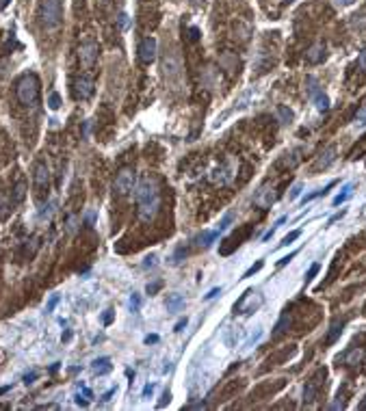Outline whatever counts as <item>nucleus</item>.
Wrapping results in <instances>:
<instances>
[{
	"instance_id": "14",
	"label": "nucleus",
	"mask_w": 366,
	"mask_h": 411,
	"mask_svg": "<svg viewBox=\"0 0 366 411\" xmlns=\"http://www.w3.org/2000/svg\"><path fill=\"white\" fill-rule=\"evenodd\" d=\"M91 370H93L95 375H107V373H111V370H113V364H111L109 357H98V359L91 361Z\"/></svg>"
},
{
	"instance_id": "31",
	"label": "nucleus",
	"mask_w": 366,
	"mask_h": 411,
	"mask_svg": "<svg viewBox=\"0 0 366 411\" xmlns=\"http://www.w3.org/2000/svg\"><path fill=\"white\" fill-rule=\"evenodd\" d=\"M262 266H265V262H262V260H258V262L254 264V266H249V269H247V271L243 273V279H247V277H252V275H254V273H258V271H260V269H262Z\"/></svg>"
},
{
	"instance_id": "1",
	"label": "nucleus",
	"mask_w": 366,
	"mask_h": 411,
	"mask_svg": "<svg viewBox=\"0 0 366 411\" xmlns=\"http://www.w3.org/2000/svg\"><path fill=\"white\" fill-rule=\"evenodd\" d=\"M134 197H137V208H139L141 221H152V219L158 214L160 195H158L156 184H154L152 180H143L139 187H137V193H134Z\"/></svg>"
},
{
	"instance_id": "3",
	"label": "nucleus",
	"mask_w": 366,
	"mask_h": 411,
	"mask_svg": "<svg viewBox=\"0 0 366 411\" xmlns=\"http://www.w3.org/2000/svg\"><path fill=\"white\" fill-rule=\"evenodd\" d=\"M63 19L61 0H44L42 3V24L46 28H56Z\"/></svg>"
},
{
	"instance_id": "45",
	"label": "nucleus",
	"mask_w": 366,
	"mask_h": 411,
	"mask_svg": "<svg viewBox=\"0 0 366 411\" xmlns=\"http://www.w3.org/2000/svg\"><path fill=\"white\" fill-rule=\"evenodd\" d=\"M119 26L124 28V31H126V28L130 26V19H128V15H126V13H119Z\"/></svg>"
},
{
	"instance_id": "4",
	"label": "nucleus",
	"mask_w": 366,
	"mask_h": 411,
	"mask_svg": "<svg viewBox=\"0 0 366 411\" xmlns=\"http://www.w3.org/2000/svg\"><path fill=\"white\" fill-rule=\"evenodd\" d=\"M262 301H265V299H262V295H260V292L247 290L245 295L236 301L234 312H236V314H252V312H256L260 305H262Z\"/></svg>"
},
{
	"instance_id": "29",
	"label": "nucleus",
	"mask_w": 366,
	"mask_h": 411,
	"mask_svg": "<svg viewBox=\"0 0 366 411\" xmlns=\"http://www.w3.org/2000/svg\"><path fill=\"white\" fill-rule=\"evenodd\" d=\"M319 271H321V264H319V262H314L312 266H310V271L306 273V283H310V281L316 277V273H319Z\"/></svg>"
},
{
	"instance_id": "25",
	"label": "nucleus",
	"mask_w": 366,
	"mask_h": 411,
	"mask_svg": "<svg viewBox=\"0 0 366 411\" xmlns=\"http://www.w3.org/2000/svg\"><path fill=\"white\" fill-rule=\"evenodd\" d=\"M262 334H265V331L258 327V329H256V334H252V336H249V338L245 340V348H254V346L258 344V342L262 340Z\"/></svg>"
},
{
	"instance_id": "8",
	"label": "nucleus",
	"mask_w": 366,
	"mask_h": 411,
	"mask_svg": "<svg viewBox=\"0 0 366 411\" xmlns=\"http://www.w3.org/2000/svg\"><path fill=\"white\" fill-rule=\"evenodd\" d=\"M98 54H100V46L98 44H93V42H89V44H85V46H80V52H78V56H80V63L83 65H93L95 61H98Z\"/></svg>"
},
{
	"instance_id": "20",
	"label": "nucleus",
	"mask_w": 366,
	"mask_h": 411,
	"mask_svg": "<svg viewBox=\"0 0 366 411\" xmlns=\"http://www.w3.org/2000/svg\"><path fill=\"white\" fill-rule=\"evenodd\" d=\"M342 329H344V322H338V320H336L334 325L330 327V334H327V338H325V344H334V342L340 338Z\"/></svg>"
},
{
	"instance_id": "33",
	"label": "nucleus",
	"mask_w": 366,
	"mask_h": 411,
	"mask_svg": "<svg viewBox=\"0 0 366 411\" xmlns=\"http://www.w3.org/2000/svg\"><path fill=\"white\" fill-rule=\"evenodd\" d=\"M59 301H61L59 295H52V297H50V301H48V305H46V312H48V314H50V312H54V307H56V303H59Z\"/></svg>"
},
{
	"instance_id": "26",
	"label": "nucleus",
	"mask_w": 366,
	"mask_h": 411,
	"mask_svg": "<svg viewBox=\"0 0 366 411\" xmlns=\"http://www.w3.org/2000/svg\"><path fill=\"white\" fill-rule=\"evenodd\" d=\"M48 106H50L52 111H56V109H59V106H61V95L56 93V91H52L50 95H48Z\"/></svg>"
},
{
	"instance_id": "16",
	"label": "nucleus",
	"mask_w": 366,
	"mask_h": 411,
	"mask_svg": "<svg viewBox=\"0 0 366 411\" xmlns=\"http://www.w3.org/2000/svg\"><path fill=\"white\" fill-rule=\"evenodd\" d=\"M219 238V230H210V232H201L199 234V247H204V249H210L215 244V240Z\"/></svg>"
},
{
	"instance_id": "55",
	"label": "nucleus",
	"mask_w": 366,
	"mask_h": 411,
	"mask_svg": "<svg viewBox=\"0 0 366 411\" xmlns=\"http://www.w3.org/2000/svg\"><path fill=\"white\" fill-rule=\"evenodd\" d=\"M87 221H89V225L95 221V212H89V214H87Z\"/></svg>"
},
{
	"instance_id": "44",
	"label": "nucleus",
	"mask_w": 366,
	"mask_h": 411,
	"mask_svg": "<svg viewBox=\"0 0 366 411\" xmlns=\"http://www.w3.org/2000/svg\"><path fill=\"white\" fill-rule=\"evenodd\" d=\"M154 389H156V383H148L146 387H143V398H152Z\"/></svg>"
},
{
	"instance_id": "13",
	"label": "nucleus",
	"mask_w": 366,
	"mask_h": 411,
	"mask_svg": "<svg viewBox=\"0 0 366 411\" xmlns=\"http://www.w3.org/2000/svg\"><path fill=\"white\" fill-rule=\"evenodd\" d=\"M306 58H308V63H312V65L323 63V58H325V46H323V44H314L310 50L306 52Z\"/></svg>"
},
{
	"instance_id": "42",
	"label": "nucleus",
	"mask_w": 366,
	"mask_h": 411,
	"mask_svg": "<svg viewBox=\"0 0 366 411\" xmlns=\"http://www.w3.org/2000/svg\"><path fill=\"white\" fill-rule=\"evenodd\" d=\"M221 292H223V288H213V290H210V292H206V295H204V301H210V299H217V297L221 295Z\"/></svg>"
},
{
	"instance_id": "5",
	"label": "nucleus",
	"mask_w": 366,
	"mask_h": 411,
	"mask_svg": "<svg viewBox=\"0 0 366 411\" xmlns=\"http://www.w3.org/2000/svg\"><path fill=\"white\" fill-rule=\"evenodd\" d=\"M137 189V173L132 169H121L117 173V178H115V191L119 195H128Z\"/></svg>"
},
{
	"instance_id": "15",
	"label": "nucleus",
	"mask_w": 366,
	"mask_h": 411,
	"mask_svg": "<svg viewBox=\"0 0 366 411\" xmlns=\"http://www.w3.org/2000/svg\"><path fill=\"white\" fill-rule=\"evenodd\" d=\"M334 160H336V148H334V145H330V148L321 154V158L316 160V167H319V169H327Z\"/></svg>"
},
{
	"instance_id": "10",
	"label": "nucleus",
	"mask_w": 366,
	"mask_h": 411,
	"mask_svg": "<svg viewBox=\"0 0 366 411\" xmlns=\"http://www.w3.org/2000/svg\"><path fill=\"white\" fill-rule=\"evenodd\" d=\"M273 199H275V193H273L271 187H262V189L256 193V197H254L256 206H260V208H269V206L273 203Z\"/></svg>"
},
{
	"instance_id": "30",
	"label": "nucleus",
	"mask_w": 366,
	"mask_h": 411,
	"mask_svg": "<svg viewBox=\"0 0 366 411\" xmlns=\"http://www.w3.org/2000/svg\"><path fill=\"white\" fill-rule=\"evenodd\" d=\"M353 126H355V128H366V109H362L358 115H355Z\"/></svg>"
},
{
	"instance_id": "11",
	"label": "nucleus",
	"mask_w": 366,
	"mask_h": 411,
	"mask_svg": "<svg viewBox=\"0 0 366 411\" xmlns=\"http://www.w3.org/2000/svg\"><path fill=\"white\" fill-rule=\"evenodd\" d=\"M362 359H364V351L362 348H349L347 353H342L338 357V361H344L347 366H358Z\"/></svg>"
},
{
	"instance_id": "34",
	"label": "nucleus",
	"mask_w": 366,
	"mask_h": 411,
	"mask_svg": "<svg viewBox=\"0 0 366 411\" xmlns=\"http://www.w3.org/2000/svg\"><path fill=\"white\" fill-rule=\"evenodd\" d=\"M156 253H152V256H148L146 260H143V269H154V266H156Z\"/></svg>"
},
{
	"instance_id": "49",
	"label": "nucleus",
	"mask_w": 366,
	"mask_h": 411,
	"mask_svg": "<svg viewBox=\"0 0 366 411\" xmlns=\"http://www.w3.org/2000/svg\"><path fill=\"white\" fill-rule=\"evenodd\" d=\"M160 338L156 336V334H150V336H146V344H156Z\"/></svg>"
},
{
	"instance_id": "2",
	"label": "nucleus",
	"mask_w": 366,
	"mask_h": 411,
	"mask_svg": "<svg viewBox=\"0 0 366 411\" xmlns=\"http://www.w3.org/2000/svg\"><path fill=\"white\" fill-rule=\"evenodd\" d=\"M15 95L24 106H35L39 100V80L35 74H24L15 85Z\"/></svg>"
},
{
	"instance_id": "57",
	"label": "nucleus",
	"mask_w": 366,
	"mask_h": 411,
	"mask_svg": "<svg viewBox=\"0 0 366 411\" xmlns=\"http://www.w3.org/2000/svg\"><path fill=\"white\" fill-rule=\"evenodd\" d=\"M358 409H362V411H366V396H364V400H362V403L358 405Z\"/></svg>"
},
{
	"instance_id": "39",
	"label": "nucleus",
	"mask_w": 366,
	"mask_h": 411,
	"mask_svg": "<svg viewBox=\"0 0 366 411\" xmlns=\"http://www.w3.org/2000/svg\"><path fill=\"white\" fill-rule=\"evenodd\" d=\"M301 191H303V187H301V184H295V187L291 189V197H288V199H291V201H295V199L301 195Z\"/></svg>"
},
{
	"instance_id": "52",
	"label": "nucleus",
	"mask_w": 366,
	"mask_h": 411,
	"mask_svg": "<svg viewBox=\"0 0 366 411\" xmlns=\"http://www.w3.org/2000/svg\"><path fill=\"white\" fill-rule=\"evenodd\" d=\"M206 403H193V405H187V409H204Z\"/></svg>"
},
{
	"instance_id": "23",
	"label": "nucleus",
	"mask_w": 366,
	"mask_h": 411,
	"mask_svg": "<svg viewBox=\"0 0 366 411\" xmlns=\"http://www.w3.org/2000/svg\"><path fill=\"white\" fill-rule=\"evenodd\" d=\"M351 195H353V187H351V184H344V187H342V191H340L338 195H336L332 203H334V206H340V203H344L347 199H349Z\"/></svg>"
},
{
	"instance_id": "43",
	"label": "nucleus",
	"mask_w": 366,
	"mask_h": 411,
	"mask_svg": "<svg viewBox=\"0 0 366 411\" xmlns=\"http://www.w3.org/2000/svg\"><path fill=\"white\" fill-rule=\"evenodd\" d=\"M37 377H39V375H37L35 370H33V373H26V375H24V383H26V385H33L35 381H37Z\"/></svg>"
},
{
	"instance_id": "37",
	"label": "nucleus",
	"mask_w": 366,
	"mask_h": 411,
	"mask_svg": "<svg viewBox=\"0 0 366 411\" xmlns=\"http://www.w3.org/2000/svg\"><path fill=\"white\" fill-rule=\"evenodd\" d=\"M295 256H297V251H291V253H288V256L280 258V262H277V269H282V266H286V264H288V262H291V260H293Z\"/></svg>"
},
{
	"instance_id": "12",
	"label": "nucleus",
	"mask_w": 366,
	"mask_h": 411,
	"mask_svg": "<svg viewBox=\"0 0 366 411\" xmlns=\"http://www.w3.org/2000/svg\"><path fill=\"white\" fill-rule=\"evenodd\" d=\"M165 307H167L169 314H178V312H182V307H185V297L178 295V292H173V295L167 297Z\"/></svg>"
},
{
	"instance_id": "51",
	"label": "nucleus",
	"mask_w": 366,
	"mask_h": 411,
	"mask_svg": "<svg viewBox=\"0 0 366 411\" xmlns=\"http://www.w3.org/2000/svg\"><path fill=\"white\" fill-rule=\"evenodd\" d=\"M113 394H115V387H113V389H109V392L102 396V403H107V400H111V396H113Z\"/></svg>"
},
{
	"instance_id": "35",
	"label": "nucleus",
	"mask_w": 366,
	"mask_h": 411,
	"mask_svg": "<svg viewBox=\"0 0 366 411\" xmlns=\"http://www.w3.org/2000/svg\"><path fill=\"white\" fill-rule=\"evenodd\" d=\"M336 398H338V400H334V403L330 405V409H344V407H347V403H344V394H338Z\"/></svg>"
},
{
	"instance_id": "41",
	"label": "nucleus",
	"mask_w": 366,
	"mask_h": 411,
	"mask_svg": "<svg viewBox=\"0 0 366 411\" xmlns=\"http://www.w3.org/2000/svg\"><path fill=\"white\" fill-rule=\"evenodd\" d=\"M187 325H189V320H187V318H180V320L176 322V327H173V331H176V334H182V331L187 329Z\"/></svg>"
},
{
	"instance_id": "6",
	"label": "nucleus",
	"mask_w": 366,
	"mask_h": 411,
	"mask_svg": "<svg viewBox=\"0 0 366 411\" xmlns=\"http://www.w3.org/2000/svg\"><path fill=\"white\" fill-rule=\"evenodd\" d=\"M154 58H156V39L146 37L139 44V61L143 65H150V63H154Z\"/></svg>"
},
{
	"instance_id": "24",
	"label": "nucleus",
	"mask_w": 366,
	"mask_h": 411,
	"mask_svg": "<svg viewBox=\"0 0 366 411\" xmlns=\"http://www.w3.org/2000/svg\"><path fill=\"white\" fill-rule=\"evenodd\" d=\"M91 389H87V387H80V392L76 394V405L78 407H87L89 405V400H91Z\"/></svg>"
},
{
	"instance_id": "22",
	"label": "nucleus",
	"mask_w": 366,
	"mask_h": 411,
	"mask_svg": "<svg viewBox=\"0 0 366 411\" xmlns=\"http://www.w3.org/2000/svg\"><path fill=\"white\" fill-rule=\"evenodd\" d=\"M314 104H316V109H319L321 113H327V111H330V97H327L325 93H321V91L314 93Z\"/></svg>"
},
{
	"instance_id": "32",
	"label": "nucleus",
	"mask_w": 366,
	"mask_h": 411,
	"mask_svg": "<svg viewBox=\"0 0 366 411\" xmlns=\"http://www.w3.org/2000/svg\"><path fill=\"white\" fill-rule=\"evenodd\" d=\"M230 223H232V214H230V212H228V214H226V217H223V219H221V221H219V228H217V230H219V234H223V232H226V230L230 228Z\"/></svg>"
},
{
	"instance_id": "9",
	"label": "nucleus",
	"mask_w": 366,
	"mask_h": 411,
	"mask_svg": "<svg viewBox=\"0 0 366 411\" xmlns=\"http://www.w3.org/2000/svg\"><path fill=\"white\" fill-rule=\"evenodd\" d=\"M93 95V80L89 78H80L74 83V97L76 100H89Z\"/></svg>"
},
{
	"instance_id": "36",
	"label": "nucleus",
	"mask_w": 366,
	"mask_h": 411,
	"mask_svg": "<svg viewBox=\"0 0 366 411\" xmlns=\"http://www.w3.org/2000/svg\"><path fill=\"white\" fill-rule=\"evenodd\" d=\"M358 67L362 72H366V46L362 48V52L358 54Z\"/></svg>"
},
{
	"instance_id": "50",
	"label": "nucleus",
	"mask_w": 366,
	"mask_h": 411,
	"mask_svg": "<svg viewBox=\"0 0 366 411\" xmlns=\"http://www.w3.org/2000/svg\"><path fill=\"white\" fill-rule=\"evenodd\" d=\"M169 400H171V394H169V392H165V394H162V400L158 403V407H165V405L169 403Z\"/></svg>"
},
{
	"instance_id": "38",
	"label": "nucleus",
	"mask_w": 366,
	"mask_h": 411,
	"mask_svg": "<svg viewBox=\"0 0 366 411\" xmlns=\"http://www.w3.org/2000/svg\"><path fill=\"white\" fill-rule=\"evenodd\" d=\"M113 318H115V312H113V310H107V312L102 314V325H111Z\"/></svg>"
},
{
	"instance_id": "46",
	"label": "nucleus",
	"mask_w": 366,
	"mask_h": 411,
	"mask_svg": "<svg viewBox=\"0 0 366 411\" xmlns=\"http://www.w3.org/2000/svg\"><path fill=\"white\" fill-rule=\"evenodd\" d=\"M160 288V281H154V283H148V295H156Z\"/></svg>"
},
{
	"instance_id": "40",
	"label": "nucleus",
	"mask_w": 366,
	"mask_h": 411,
	"mask_svg": "<svg viewBox=\"0 0 366 411\" xmlns=\"http://www.w3.org/2000/svg\"><path fill=\"white\" fill-rule=\"evenodd\" d=\"M277 113H280V117H282V119H284V121H288V119H293V111H288V109H286V106H280V109H277Z\"/></svg>"
},
{
	"instance_id": "21",
	"label": "nucleus",
	"mask_w": 366,
	"mask_h": 411,
	"mask_svg": "<svg viewBox=\"0 0 366 411\" xmlns=\"http://www.w3.org/2000/svg\"><path fill=\"white\" fill-rule=\"evenodd\" d=\"M288 327H291V316H288V312H286V314H282V318L277 320L275 331H273V338H280V336L284 334V331H286Z\"/></svg>"
},
{
	"instance_id": "28",
	"label": "nucleus",
	"mask_w": 366,
	"mask_h": 411,
	"mask_svg": "<svg viewBox=\"0 0 366 411\" xmlns=\"http://www.w3.org/2000/svg\"><path fill=\"white\" fill-rule=\"evenodd\" d=\"M299 236H301V230H293L291 234H288V236H284V240L280 242V247H288V244H291L293 240H297Z\"/></svg>"
},
{
	"instance_id": "17",
	"label": "nucleus",
	"mask_w": 366,
	"mask_h": 411,
	"mask_svg": "<svg viewBox=\"0 0 366 411\" xmlns=\"http://www.w3.org/2000/svg\"><path fill=\"white\" fill-rule=\"evenodd\" d=\"M162 67H165V74L171 78V76H178L180 74V61L173 54H169L165 58V63H162Z\"/></svg>"
},
{
	"instance_id": "19",
	"label": "nucleus",
	"mask_w": 366,
	"mask_h": 411,
	"mask_svg": "<svg viewBox=\"0 0 366 411\" xmlns=\"http://www.w3.org/2000/svg\"><path fill=\"white\" fill-rule=\"evenodd\" d=\"M316 389H319V381L312 379L306 383V389H303V403H312L316 398Z\"/></svg>"
},
{
	"instance_id": "54",
	"label": "nucleus",
	"mask_w": 366,
	"mask_h": 411,
	"mask_svg": "<svg viewBox=\"0 0 366 411\" xmlns=\"http://www.w3.org/2000/svg\"><path fill=\"white\" fill-rule=\"evenodd\" d=\"M199 37V33H197V28H191V39H193V42H195V39Z\"/></svg>"
},
{
	"instance_id": "58",
	"label": "nucleus",
	"mask_w": 366,
	"mask_h": 411,
	"mask_svg": "<svg viewBox=\"0 0 366 411\" xmlns=\"http://www.w3.org/2000/svg\"><path fill=\"white\" fill-rule=\"evenodd\" d=\"M286 3H291V0H286Z\"/></svg>"
},
{
	"instance_id": "56",
	"label": "nucleus",
	"mask_w": 366,
	"mask_h": 411,
	"mask_svg": "<svg viewBox=\"0 0 366 411\" xmlns=\"http://www.w3.org/2000/svg\"><path fill=\"white\" fill-rule=\"evenodd\" d=\"M9 389H11V385H3V387H0V394H7Z\"/></svg>"
},
{
	"instance_id": "53",
	"label": "nucleus",
	"mask_w": 366,
	"mask_h": 411,
	"mask_svg": "<svg viewBox=\"0 0 366 411\" xmlns=\"http://www.w3.org/2000/svg\"><path fill=\"white\" fill-rule=\"evenodd\" d=\"M5 206H7V201L0 199V217H3V214H7V210H9V208H5Z\"/></svg>"
},
{
	"instance_id": "18",
	"label": "nucleus",
	"mask_w": 366,
	"mask_h": 411,
	"mask_svg": "<svg viewBox=\"0 0 366 411\" xmlns=\"http://www.w3.org/2000/svg\"><path fill=\"white\" fill-rule=\"evenodd\" d=\"M213 178V182H219V184H228L230 180L234 178V173H230V165H226V167H219L215 171V175H210Z\"/></svg>"
},
{
	"instance_id": "27",
	"label": "nucleus",
	"mask_w": 366,
	"mask_h": 411,
	"mask_svg": "<svg viewBox=\"0 0 366 411\" xmlns=\"http://www.w3.org/2000/svg\"><path fill=\"white\" fill-rule=\"evenodd\" d=\"M128 307H130V312H139V310H141V297L137 295V292H132V295H130Z\"/></svg>"
},
{
	"instance_id": "47",
	"label": "nucleus",
	"mask_w": 366,
	"mask_h": 411,
	"mask_svg": "<svg viewBox=\"0 0 366 411\" xmlns=\"http://www.w3.org/2000/svg\"><path fill=\"white\" fill-rule=\"evenodd\" d=\"M344 214H347V210H340V212H336L334 217H332L330 221H327V225H332V223H336V221H340V219L344 217Z\"/></svg>"
},
{
	"instance_id": "7",
	"label": "nucleus",
	"mask_w": 366,
	"mask_h": 411,
	"mask_svg": "<svg viewBox=\"0 0 366 411\" xmlns=\"http://www.w3.org/2000/svg\"><path fill=\"white\" fill-rule=\"evenodd\" d=\"M33 182H35V189H37V193H44V191H48V184H50V173H48V167H46L44 162H37V165H35Z\"/></svg>"
},
{
	"instance_id": "48",
	"label": "nucleus",
	"mask_w": 366,
	"mask_h": 411,
	"mask_svg": "<svg viewBox=\"0 0 366 411\" xmlns=\"http://www.w3.org/2000/svg\"><path fill=\"white\" fill-rule=\"evenodd\" d=\"M332 3H334L336 7H351L355 0H332Z\"/></svg>"
}]
</instances>
